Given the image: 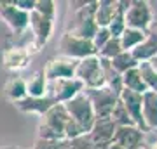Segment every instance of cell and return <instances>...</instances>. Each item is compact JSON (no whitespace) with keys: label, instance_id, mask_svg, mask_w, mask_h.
<instances>
[{"label":"cell","instance_id":"28","mask_svg":"<svg viewBox=\"0 0 157 149\" xmlns=\"http://www.w3.org/2000/svg\"><path fill=\"white\" fill-rule=\"evenodd\" d=\"M32 149H70L68 139H35Z\"/></svg>","mask_w":157,"mask_h":149},{"label":"cell","instance_id":"24","mask_svg":"<svg viewBox=\"0 0 157 149\" xmlns=\"http://www.w3.org/2000/svg\"><path fill=\"white\" fill-rule=\"evenodd\" d=\"M128 2L129 0H121L119 11L115 12V16L112 17V21L108 23L107 30L110 31L112 38H119V37L122 35V31L126 30V24H124V11H126V7H128Z\"/></svg>","mask_w":157,"mask_h":149},{"label":"cell","instance_id":"35","mask_svg":"<svg viewBox=\"0 0 157 149\" xmlns=\"http://www.w3.org/2000/svg\"><path fill=\"white\" fill-rule=\"evenodd\" d=\"M148 64H150V66H152V69H154V71L157 73V54L154 55V57H152L150 61H148Z\"/></svg>","mask_w":157,"mask_h":149},{"label":"cell","instance_id":"12","mask_svg":"<svg viewBox=\"0 0 157 149\" xmlns=\"http://www.w3.org/2000/svg\"><path fill=\"white\" fill-rule=\"evenodd\" d=\"M0 17L14 31V35L28 28V12L17 9L12 2H0Z\"/></svg>","mask_w":157,"mask_h":149},{"label":"cell","instance_id":"2","mask_svg":"<svg viewBox=\"0 0 157 149\" xmlns=\"http://www.w3.org/2000/svg\"><path fill=\"white\" fill-rule=\"evenodd\" d=\"M73 78L84 85V88H101L105 87V78H103V69L98 55H89L77 61Z\"/></svg>","mask_w":157,"mask_h":149},{"label":"cell","instance_id":"16","mask_svg":"<svg viewBox=\"0 0 157 149\" xmlns=\"http://www.w3.org/2000/svg\"><path fill=\"white\" fill-rule=\"evenodd\" d=\"M14 108L17 111H21V113H33V115H39L42 116L44 113L52 108V106L56 104L54 101L51 99V97H23L21 101H16V102H12Z\"/></svg>","mask_w":157,"mask_h":149},{"label":"cell","instance_id":"29","mask_svg":"<svg viewBox=\"0 0 157 149\" xmlns=\"http://www.w3.org/2000/svg\"><path fill=\"white\" fill-rule=\"evenodd\" d=\"M122 52V47H121V42H119V38H110L107 42V44L103 45L98 52H96V55L98 57H101V59H113L115 55H119Z\"/></svg>","mask_w":157,"mask_h":149},{"label":"cell","instance_id":"4","mask_svg":"<svg viewBox=\"0 0 157 149\" xmlns=\"http://www.w3.org/2000/svg\"><path fill=\"white\" fill-rule=\"evenodd\" d=\"M82 92H84V95L87 97L91 108H93L94 118H108L113 109V106H115V102L119 101V94H115L108 87L84 88Z\"/></svg>","mask_w":157,"mask_h":149},{"label":"cell","instance_id":"1","mask_svg":"<svg viewBox=\"0 0 157 149\" xmlns=\"http://www.w3.org/2000/svg\"><path fill=\"white\" fill-rule=\"evenodd\" d=\"M68 115L63 104H54L47 113L40 116L37 127V139H65V127Z\"/></svg>","mask_w":157,"mask_h":149},{"label":"cell","instance_id":"15","mask_svg":"<svg viewBox=\"0 0 157 149\" xmlns=\"http://www.w3.org/2000/svg\"><path fill=\"white\" fill-rule=\"evenodd\" d=\"M30 55L32 54L23 47H17V45L7 47L2 52V66L9 71H21L25 68H28Z\"/></svg>","mask_w":157,"mask_h":149},{"label":"cell","instance_id":"9","mask_svg":"<svg viewBox=\"0 0 157 149\" xmlns=\"http://www.w3.org/2000/svg\"><path fill=\"white\" fill-rule=\"evenodd\" d=\"M52 28H54V19L40 16L35 11H32L28 14V30L32 33V38H33L35 52L40 50L49 42L51 35H52Z\"/></svg>","mask_w":157,"mask_h":149},{"label":"cell","instance_id":"36","mask_svg":"<svg viewBox=\"0 0 157 149\" xmlns=\"http://www.w3.org/2000/svg\"><path fill=\"white\" fill-rule=\"evenodd\" d=\"M107 149H122V147H121V146H117V144H113V142H112V144H110V146H108Z\"/></svg>","mask_w":157,"mask_h":149},{"label":"cell","instance_id":"5","mask_svg":"<svg viewBox=\"0 0 157 149\" xmlns=\"http://www.w3.org/2000/svg\"><path fill=\"white\" fill-rule=\"evenodd\" d=\"M65 111L70 120L80 125L84 128V132H89L93 123H94V113H93V108H91L87 97L84 95V92H80L78 95H75L73 99H70L68 102H65Z\"/></svg>","mask_w":157,"mask_h":149},{"label":"cell","instance_id":"17","mask_svg":"<svg viewBox=\"0 0 157 149\" xmlns=\"http://www.w3.org/2000/svg\"><path fill=\"white\" fill-rule=\"evenodd\" d=\"M155 54H157V31L155 30H150L147 33L145 40L131 50V55L140 64V62H148Z\"/></svg>","mask_w":157,"mask_h":149},{"label":"cell","instance_id":"21","mask_svg":"<svg viewBox=\"0 0 157 149\" xmlns=\"http://www.w3.org/2000/svg\"><path fill=\"white\" fill-rule=\"evenodd\" d=\"M121 80H122V88H126V90H131V92H136V94H145L147 92V87L143 83V78L140 75L138 66L121 75Z\"/></svg>","mask_w":157,"mask_h":149},{"label":"cell","instance_id":"14","mask_svg":"<svg viewBox=\"0 0 157 149\" xmlns=\"http://www.w3.org/2000/svg\"><path fill=\"white\" fill-rule=\"evenodd\" d=\"M143 130H140L135 125L117 127L113 133V144L121 146L122 149H141L143 142Z\"/></svg>","mask_w":157,"mask_h":149},{"label":"cell","instance_id":"13","mask_svg":"<svg viewBox=\"0 0 157 149\" xmlns=\"http://www.w3.org/2000/svg\"><path fill=\"white\" fill-rule=\"evenodd\" d=\"M119 101L124 104L133 125L138 127L140 130H143V132H147V127L143 123V116H141V94H136V92L122 88L121 94H119Z\"/></svg>","mask_w":157,"mask_h":149},{"label":"cell","instance_id":"38","mask_svg":"<svg viewBox=\"0 0 157 149\" xmlns=\"http://www.w3.org/2000/svg\"><path fill=\"white\" fill-rule=\"evenodd\" d=\"M155 31H157V24H155Z\"/></svg>","mask_w":157,"mask_h":149},{"label":"cell","instance_id":"18","mask_svg":"<svg viewBox=\"0 0 157 149\" xmlns=\"http://www.w3.org/2000/svg\"><path fill=\"white\" fill-rule=\"evenodd\" d=\"M141 116L147 130L157 128V94L147 90L141 94Z\"/></svg>","mask_w":157,"mask_h":149},{"label":"cell","instance_id":"33","mask_svg":"<svg viewBox=\"0 0 157 149\" xmlns=\"http://www.w3.org/2000/svg\"><path fill=\"white\" fill-rule=\"evenodd\" d=\"M141 149H157V128H150L143 133Z\"/></svg>","mask_w":157,"mask_h":149},{"label":"cell","instance_id":"32","mask_svg":"<svg viewBox=\"0 0 157 149\" xmlns=\"http://www.w3.org/2000/svg\"><path fill=\"white\" fill-rule=\"evenodd\" d=\"M110 38H112V35H110V31H108L107 28H98V30H96V33H94V37H93V40H91L93 45H94L96 52L107 44Z\"/></svg>","mask_w":157,"mask_h":149},{"label":"cell","instance_id":"19","mask_svg":"<svg viewBox=\"0 0 157 149\" xmlns=\"http://www.w3.org/2000/svg\"><path fill=\"white\" fill-rule=\"evenodd\" d=\"M121 7V0H100L96 2L94 11V23L98 28H107L108 23L112 21L115 12Z\"/></svg>","mask_w":157,"mask_h":149},{"label":"cell","instance_id":"11","mask_svg":"<svg viewBox=\"0 0 157 149\" xmlns=\"http://www.w3.org/2000/svg\"><path fill=\"white\" fill-rule=\"evenodd\" d=\"M115 123L110 118H96L93 127L87 133L91 135L93 142L98 149H107L113 142V133H115Z\"/></svg>","mask_w":157,"mask_h":149},{"label":"cell","instance_id":"7","mask_svg":"<svg viewBox=\"0 0 157 149\" xmlns=\"http://www.w3.org/2000/svg\"><path fill=\"white\" fill-rule=\"evenodd\" d=\"M84 90V85L78 82L77 78H59L47 82V97L54 101L56 104H65L75 95H78Z\"/></svg>","mask_w":157,"mask_h":149},{"label":"cell","instance_id":"26","mask_svg":"<svg viewBox=\"0 0 157 149\" xmlns=\"http://www.w3.org/2000/svg\"><path fill=\"white\" fill-rule=\"evenodd\" d=\"M138 69H140V75L143 78V83H145L147 90L157 94V73L152 69V66L148 62H140L138 64Z\"/></svg>","mask_w":157,"mask_h":149},{"label":"cell","instance_id":"34","mask_svg":"<svg viewBox=\"0 0 157 149\" xmlns=\"http://www.w3.org/2000/svg\"><path fill=\"white\" fill-rule=\"evenodd\" d=\"M12 4L17 7V9H21V11L25 12H32L35 7V0H12Z\"/></svg>","mask_w":157,"mask_h":149},{"label":"cell","instance_id":"23","mask_svg":"<svg viewBox=\"0 0 157 149\" xmlns=\"http://www.w3.org/2000/svg\"><path fill=\"white\" fill-rule=\"evenodd\" d=\"M147 33L140 31V30H133V28H126L122 31V35L119 37V42H121V47H122L124 52H131L136 45H140L143 40H145Z\"/></svg>","mask_w":157,"mask_h":149},{"label":"cell","instance_id":"20","mask_svg":"<svg viewBox=\"0 0 157 149\" xmlns=\"http://www.w3.org/2000/svg\"><path fill=\"white\" fill-rule=\"evenodd\" d=\"M4 94L7 99H11L12 102L21 101L23 97H26V82L23 76H11L4 85Z\"/></svg>","mask_w":157,"mask_h":149},{"label":"cell","instance_id":"30","mask_svg":"<svg viewBox=\"0 0 157 149\" xmlns=\"http://www.w3.org/2000/svg\"><path fill=\"white\" fill-rule=\"evenodd\" d=\"M33 11L37 14L44 17H49V19H54L56 17V4L52 0H35V7Z\"/></svg>","mask_w":157,"mask_h":149},{"label":"cell","instance_id":"3","mask_svg":"<svg viewBox=\"0 0 157 149\" xmlns=\"http://www.w3.org/2000/svg\"><path fill=\"white\" fill-rule=\"evenodd\" d=\"M154 23L150 4L145 0H129L128 7L124 11V24L126 28L140 30L143 33H148Z\"/></svg>","mask_w":157,"mask_h":149},{"label":"cell","instance_id":"25","mask_svg":"<svg viewBox=\"0 0 157 149\" xmlns=\"http://www.w3.org/2000/svg\"><path fill=\"white\" fill-rule=\"evenodd\" d=\"M110 66H112L119 75H124L126 71H129V69H133V68L138 66V62H136V59L131 55V52H124L122 50L119 55H115L113 59H110Z\"/></svg>","mask_w":157,"mask_h":149},{"label":"cell","instance_id":"6","mask_svg":"<svg viewBox=\"0 0 157 149\" xmlns=\"http://www.w3.org/2000/svg\"><path fill=\"white\" fill-rule=\"evenodd\" d=\"M94 11H96V2H86L82 7H78L77 14H75L77 21L68 30V33L73 35V37H78V38L93 40L96 30H98L94 23Z\"/></svg>","mask_w":157,"mask_h":149},{"label":"cell","instance_id":"8","mask_svg":"<svg viewBox=\"0 0 157 149\" xmlns=\"http://www.w3.org/2000/svg\"><path fill=\"white\" fill-rule=\"evenodd\" d=\"M59 50H61V55L75 59V61H80L89 55H96V49L91 40L73 37L68 31L63 33L61 40H59Z\"/></svg>","mask_w":157,"mask_h":149},{"label":"cell","instance_id":"27","mask_svg":"<svg viewBox=\"0 0 157 149\" xmlns=\"http://www.w3.org/2000/svg\"><path fill=\"white\" fill-rule=\"evenodd\" d=\"M108 118L115 123V127L133 125V122H131V118H129V115H128V111H126V108H124V104L121 102V101L115 102V106H113V109H112V113H110Z\"/></svg>","mask_w":157,"mask_h":149},{"label":"cell","instance_id":"10","mask_svg":"<svg viewBox=\"0 0 157 149\" xmlns=\"http://www.w3.org/2000/svg\"><path fill=\"white\" fill-rule=\"evenodd\" d=\"M75 66H77L75 59H70V57H65V55H56V57H51L49 61L45 62L42 73H44L47 82L59 80V78H72Z\"/></svg>","mask_w":157,"mask_h":149},{"label":"cell","instance_id":"31","mask_svg":"<svg viewBox=\"0 0 157 149\" xmlns=\"http://www.w3.org/2000/svg\"><path fill=\"white\" fill-rule=\"evenodd\" d=\"M70 149H96V146L89 133H82L77 139L70 140Z\"/></svg>","mask_w":157,"mask_h":149},{"label":"cell","instance_id":"37","mask_svg":"<svg viewBox=\"0 0 157 149\" xmlns=\"http://www.w3.org/2000/svg\"><path fill=\"white\" fill-rule=\"evenodd\" d=\"M7 149H16V147H7Z\"/></svg>","mask_w":157,"mask_h":149},{"label":"cell","instance_id":"22","mask_svg":"<svg viewBox=\"0 0 157 149\" xmlns=\"http://www.w3.org/2000/svg\"><path fill=\"white\" fill-rule=\"evenodd\" d=\"M25 82H26V95L28 97H45V94H47V80H45L42 71L33 73Z\"/></svg>","mask_w":157,"mask_h":149}]
</instances>
